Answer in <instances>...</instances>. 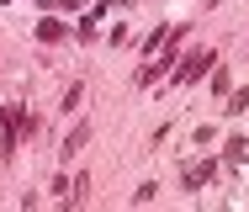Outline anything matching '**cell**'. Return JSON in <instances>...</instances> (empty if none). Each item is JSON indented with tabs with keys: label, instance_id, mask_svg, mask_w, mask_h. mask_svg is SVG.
Instances as JSON below:
<instances>
[{
	"label": "cell",
	"instance_id": "cell-1",
	"mask_svg": "<svg viewBox=\"0 0 249 212\" xmlns=\"http://www.w3.org/2000/svg\"><path fill=\"white\" fill-rule=\"evenodd\" d=\"M207 69H212V53H196V58H191V64L180 69V85H196V80L207 74Z\"/></svg>",
	"mask_w": 249,
	"mask_h": 212
},
{
	"label": "cell",
	"instance_id": "cell-2",
	"mask_svg": "<svg viewBox=\"0 0 249 212\" xmlns=\"http://www.w3.org/2000/svg\"><path fill=\"white\" fill-rule=\"evenodd\" d=\"M85 143H90V122H80V127H74V133H69V138H64V149H58V154L69 159V154H80V149H85Z\"/></svg>",
	"mask_w": 249,
	"mask_h": 212
},
{
	"label": "cell",
	"instance_id": "cell-3",
	"mask_svg": "<svg viewBox=\"0 0 249 212\" xmlns=\"http://www.w3.org/2000/svg\"><path fill=\"white\" fill-rule=\"evenodd\" d=\"M217 175V164H196V170H186V186H207Z\"/></svg>",
	"mask_w": 249,
	"mask_h": 212
},
{
	"label": "cell",
	"instance_id": "cell-4",
	"mask_svg": "<svg viewBox=\"0 0 249 212\" xmlns=\"http://www.w3.org/2000/svg\"><path fill=\"white\" fill-rule=\"evenodd\" d=\"M37 37H43V43H64V27H58V21H43Z\"/></svg>",
	"mask_w": 249,
	"mask_h": 212
},
{
	"label": "cell",
	"instance_id": "cell-5",
	"mask_svg": "<svg viewBox=\"0 0 249 212\" xmlns=\"http://www.w3.org/2000/svg\"><path fill=\"white\" fill-rule=\"evenodd\" d=\"M37 5H48V11H74L80 0H37Z\"/></svg>",
	"mask_w": 249,
	"mask_h": 212
}]
</instances>
